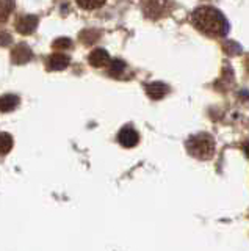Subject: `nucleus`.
<instances>
[{
    "label": "nucleus",
    "mask_w": 249,
    "mask_h": 251,
    "mask_svg": "<svg viewBox=\"0 0 249 251\" xmlns=\"http://www.w3.org/2000/svg\"><path fill=\"white\" fill-rule=\"evenodd\" d=\"M69 65V57L65 53H52L47 60V68L50 71H61L68 68Z\"/></svg>",
    "instance_id": "nucleus-8"
},
{
    "label": "nucleus",
    "mask_w": 249,
    "mask_h": 251,
    "mask_svg": "<svg viewBox=\"0 0 249 251\" xmlns=\"http://www.w3.org/2000/svg\"><path fill=\"white\" fill-rule=\"evenodd\" d=\"M193 25L202 33L212 36H224L227 33V21L213 6H201L191 16Z\"/></svg>",
    "instance_id": "nucleus-1"
},
{
    "label": "nucleus",
    "mask_w": 249,
    "mask_h": 251,
    "mask_svg": "<svg viewBox=\"0 0 249 251\" xmlns=\"http://www.w3.org/2000/svg\"><path fill=\"white\" fill-rule=\"evenodd\" d=\"M11 43V36L8 33H0V46H8Z\"/></svg>",
    "instance_id": "nucleus-17"
},
{
    "label": "nucleus",
    "mask_w": 249,
    "mask_h": 251,
    "mask_svg": "<svg viewBox=\"0 0 249 251\" xmlns=\"http://www.w3.org/2000/svg\"><path fill=\"white\" fill-rule=\"evenodd\" d=\"M146 93H147V96H149L151 99L158 100V99H161V98H165V96H166L168 86H166L165 83L154 82V83L146 85Z\"/></svg>",
    "instance_id": "nucleus-9"
},
{
    "label": "nucleus",
    "mask_w": 249,
    "mask_h": 251,
    "mask_svg": "<svg viewBox=\"0 0 249 251\" xmlns=\"http://www.w3.org/2000/svg\"><path fill=\"white\" fill-rule=\"evenodd\" d=\"M19 104V98L14 94H5L0 98V112H13Z\"/></svg>",
    "instance_id": "nucleus-10"
},
{
    "label": "nucleus",
    "mask_w": 249,
    "mask_h": 251,
    "mask_svg": "<svg viewBox=\"0 0 249 251\" xmlns=\"http://www.w3.org/2000/svg\"><path fill=\"white\" fill-rule=\"evenodd\" d=\"M38 27V18L33 14L22 16L16 22V30L21 35H32Z\"/></svg>",
    "instance_id": "nucleus-6"
},
{
    "label": "nucleus",
    "mask_w": 249,
    "mask_h": 251,
    "mask_svg": "<svg viewBox=\"0 0 249 251\" xmlns=\"http://www.w3.org/2000/svg\"><path fill=\"white\" fill-rule=\"evenodd\" d=\"M88 61L91 66L94 68H104V66H108L110 65V55H108L107 50L104 49H94L88 57Z\"/></svg>",
    "instance_id": "nucleus-7"
},
{
    "label": "nucleus",
    "mask_w": 249,
    "mask_h": 251,
    "mask_svg": "<svg viewBox=\"0 0 249 251\" xmlns=\"http://www.w3.org/2000/svg\"><path fill=\"white\" fill-rule=\"evenodd\" d=\"M245 152H246V155L249 157V141H246V145H245Z\"/></svg>",
    "instance_id": "nucleus-18"
},
{
    "label": "nucleus",
    "mask_w": 249,
    "mask_h": 251,
    "mask_svg": "<svg viewBox=\"0 0 249 251\" xmlns=\"http://www.w3.org/2000/svg\"><path fill=\"white\" fill-rule=\"evenodd\" d=\"M118 141L124 146V148H134L138 145L139 141V135L138 132L132 127V126H126V127H122L118 133Z\"/></svg>",
    "instance_id": "nucleus-4"
},
{
    "label": "nucleus",
    "mask_w": 249,
    "mask_h": 251,
    "mask_svg": "<svg viewBox=\"0 0 249 251\" xmlns=\"http://www.w3.org/2000/svg\"><path fill=\"white\" fill-rule=\"evenodd\" d=\"M143 11H144L146 18L158 19V18H161V16L168 14L169 2H168V0H144Z\"/></svg>",
    "instance_id": "nucleus-3"
},
{
    "label": "nucleus",
    "mask_w": 249,
    "mask_h": 251,
    "mask_svg": "<svg viewBox=\"0 0 249 251\" xmlns=\"http://www.w3.org/2000/svg\"><path fill=\"white\" fill-rule=\"evenodd\" d=\"M99 31H96V30H83L82 33H80V39H82V43L83 44H92L94 41H97L99 39Z\"/></svg>",
    "instance_id": "nucleus-13"
},
{
    "label": "nucleus",
    "mask_w": 249,
    "mask_h": 251,
    "mask_svg": "<svg viewBox=\"0 0 249 251\" xmlns=\"http://www.w3.org/2000/svg\"><path fill=\"white\" fill-rule=\"evenodd\" d=\"M75 2L83 10H97L105 3V0H75Z\"/></svg>",
    "instance_id": "nucleus-12"
},
{
    "label": "nucleus",
    "mask_w": 249,
    "mask_h": 251,
    "mask_svg": "<svg viewBox=\"0 0 249 251\" xmlns=\"http://www.w3.org/2000/svg\"><path fill=\"white\" fill-rule=\"evenodd\" d=\"M13 148V138L8 133H0V154H6Z\"/></svg>",
    "instance_id": "nucleus-15"
},
{
    "label": "nucleus",
    "mask_w": 249,
    "mask_h": 251,
    "mask_svg": "<svg viewBox=\"0 0 249 251\" xmlns=\"http://www.w3.org/2000/svg\"><path fill=\"white\" fill-rule=\"evenodd\" d=\"M71 46H72V43H71V39H69V38H58V39H55V41L52 43V47H53V49H57V50H66Z\"/></svg>",
    "instance_id": "nucleus-16"
},
{
    "label": "nucleus",
    "mask_w": 249,
    "mask_h": 251,
    "mask_svg": "<svg viewBox=\"0 0 249 251\" xmlns=\"http://www.w3.org/2000/svg\"><path fill=\"white\" fill-rule=\"evenodd\" d=\"M245 66H246V69L249 71V55L246 57V60H245Z\"/></svg>",
    "instance_id": "nucleus-19"
},
{
    "label": "nucleus",
    "mask_w": 249,
    "mask_h": 251,
    "mask_svg": "<svg viewBox=\"0 0 249 251\" xmlns=\"http://www.w3.org/2000/svg\"><path fill=\"white\" fill-rule=\"evenodd\" d=\"M32 57H33L32 49H30V47L24 43L18 44L11 50V60H13L14 65H25V63H28L30 60H32Z\"/></svg>",
    "instance_id": "nucleus-5"
},
{
    "label": "nucleus",
    "mask_w": 249,
    "mask_h": 251,
    "mask_svg": "<svg viewBox=\"0 0 249 251\" xmlns=\"http://www.w3.org/2000/svg\"><path fill=\"white\" fill-rule=\"evenodd\" d=\"M13 10H14L13 0H0V25H2L3 22L8 21Z\"/></svg>",
    "instance_id": "nucleus-11"
},
{
    "label": "nucleus",
    "mask_w": 249,
    "mask_h": 251,
    "mask_svg": "<svg viewBox=\"0 0 249 251\" xmlns=\"http://www.w3.org/2000/svg\"><path fill=\"white\" fill-rule=\"evenodd\" d=\"M108 66H110V69H108V73H110V75H113V77H119V75L124 73V69H126V63L121 61V60H114V61H112Z\"/></svg>",
    "instance_id": "nucleus-14"
},
{
    "label": "nucleus",
    "mask_w": 249,
    "mask_h": 251,
    "mask_svg": "<svg viewBox=\"0 0 249 251\" xmlns=\"http://www.w3.org/2000/svg\"><path fill=\"white\" fill-rule=\"evenodd\" d=\"M186 149L193 157L205 160L210 159L215 152V140L208 133H199L186 141Z\"/></svg>",
    "instance_id": "nucleus-2"
}]
</instances>
